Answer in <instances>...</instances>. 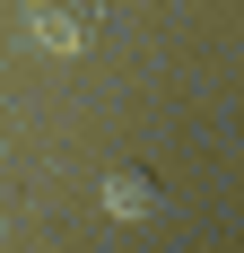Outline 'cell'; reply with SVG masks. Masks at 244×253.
<instances>
[{
  "label": "cell",
  "mask_w": 244,
  "mask_h": 253,
  "mask_svg": "<svg viewBox=\"0 0 244 253\" xmlns=\"http://www.w3.org/2000/svg\"><path fill=\"white\" fill-rule=\"evenodd\" d=\"M96 26H105V9H96V0H35V9H26L35 52H61V61L96 44Z\"/></svg>",
  "instance_id": "6da1fadb"
},
{
  "label": "cell",
  "mask_w": 244,
  "mask_h": 253,
  "mask_svg": "<svg viewBox=\"0 0 244 253\" xmlns=\"http://www.w3.org/2000/svg\"><path fill=\"white\" fill-rule=\"evenodd\" d=\"M105 201H114L122 218H148V210H157V175H148V166H114V175H105Z\"/></svg>",
  "instance_id": "7a4b0ae2"
}]
</instances>
